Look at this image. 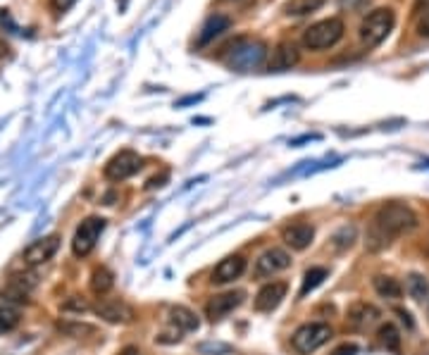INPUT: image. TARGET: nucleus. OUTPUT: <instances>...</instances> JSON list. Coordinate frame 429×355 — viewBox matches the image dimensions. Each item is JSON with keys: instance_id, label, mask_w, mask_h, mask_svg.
Instances as JSON below:
<instances>
[{"instance_id": "obj_30", "label": "nucleus", "mask_w": 429, "mask_h": 355, "mask_svg": "<svg viewBox=\"0 0 429 355\" xmlns=\"http://www.w3.org/2000/svg\"><path fill=\"white\" fill-rule=\"evenodd\" d=\"M229 351H231V348L227 344H212V341L198 346V353H205V355H219V353H229Z\"/></svg>"}, {"instance_id": "obj_17", "label": "nucleus", "mask_w": 429, "mask_h": 355, "mask_svg": "<svg viewBox=\"0 0 429 355\" xmlns=\"http://www.w3.org/2000/svg\"><path fill=\"white\" fill-rule=\"evenodd\" d=\"M298 62V50L294 43H279L277 50L272 52L270 64L268 67L272 72H282V69H291Z\"/></svg>"}, {"instance_id": "obj_35", "label": "nucleus", "mask_w": 429, "mask_h": 355, "mask_svg": "<svg viewBox=\"0 0 429 355\" xmlns=\"http://www.w3.org/2000/svg\"><path fill=\"white\" fill-rule=\"evenodd\" d=\"M117 355H143V353L136 346H127V348H122V351L117 353Z\"/></svg>"}, {"instance_id": "obj_1", "label": "nucleus", "mask_w": 429, "mask_h": 355, "mask_svg": "<svg viewBox=\"0 0 429 355\" xmlns=\"http://www.w3.org/2000/svg\"><path fill=\"white\" fill-rule=\"evenodd\" d=\"M418 227V215L403 203H389V205L377 210V215L370 222L365 232V251L382 253L394 243V239L413 232Z\"/></svg>"}, {"instance_id": "obj_23", "label": "nucleus", "mask_w": 429, "mask_h": 355, "mask_svg": "<svg viewBox=\"0 0 429 355\" xmlns=\"http://www.w3.org/2000/svg\"><path fill=\"white\" fill-rule=\"evenodd\" d=\"M377 341H379L382 348H387V351H399L401 348V332L396 329V325L391 322H387V325L379 327V332H377Z\"/></svg>"}, {"instance_id": "obj_4", "label": "nucleus", "mask_w": 429, "mask_h": 355, "mask_svg": "<svg viewBox=\"0 0 429 355\" xmlns=\"http://www.w3.org/2000/svg\"><path fill=\"white\" fill-rule=\"evenodd\" d=\"M394 22H396V17H394V12L389 8L370 12V15L362 19V24H360V41L365 43L367 48L379 45L389 34H391Z\"/></svg>"}, {"instance_id": "obj_28", "label": "nucleus", "mask_w": 429, "mask_h": 355, "mask_svg": "<svg viewBox=\"0 0 429 355\" xmlns=\"http://www.w3.org/2000/svg\"><path fill=\"white\" fill-rule=\"evenodd\" d=\"M19 325L17 310H12L8 305H0V334H8Z\"/></svg>"}, {"instance_id": "obj_27", "label": "nucleus", "mask_w": 429, "mask_h": 355, "mask_svg": "<svg viewBox=\"0 0 429 355\" xmlns=\"http://www.w3.org/2000/svg\"><path fill=\"white\" fill-rule=\"evenodd\" d=\"M57 329L67 337H74V339H86V337H93L96 334V327L93 325H86V322H57Z\"/></svg>"}, {"instance_id": "obj_10", "label": "nucleus", "mask_w": 429, "mask_h": 355, "mask_svg": "<svg viewBox=\"0 0 429 355\" xmlns=\"http://www.w3.org/2000/svg\"><path fill=\"white\" fill-rule=\"evenodd\" d=\"M57 248H60V236H57V234H50V236H43V239H36L27 248V251H24V262H27L29 267L43 265V262H48L57 253Z\"/></svg>"}, {"instance_id": "obj_6", "label": "nucleus", "mask_w": 429, "mask_h": 355, "mask_svg": "<svg viewBox=\"0 0 429 355\" xmlns=\"http://www.w3.org/2000/svg\"><path fill=\"white\" fill-rule=\"evenodd\" d=\"M103 229H105V220H103V217H86L74 232L72 253H74L76 258H86V255L96 248V243H98Z\"/></svg>"}, {"instance_id": "obj_34", "label": "nucleus", "mask_w": 429, "mask_h": 355, "mask_svg": "<svg viewBox=\"0 0 429 355\" xmlns=\"http://www.w3.org/2000/svg\"><path fill=\"white\" fill-rule=\"evenodd\" d=\"M355 353H358V346L355 344H343V346L336 348V351L331 353V355H355Z\"/></svg>"}, {"instance_id": "obj_39", "label": "nucleus", "mask_w": 429, "mask_h": 355, "mask_svg": "<svg viewBox=\"0 0 429 355\" xmlns=\"http://www.w3.org/2000/svg\"><path fill=\"white\" fill-rule=\"evenodd\" d=\"M200 98H203V96H188V98H184V101H179L177 105L181 108V105H186V103H196V101H200Z\"/></svg>"}, {"instance_id": "obj_33", "label": "nucleus", "mask_w": 429, "mask_h": 355, "mask_svg": "<svg viewBox=\"0 0 429 355\" xmlns=\"http://www.w3.org/2000/svg\"><path fill=\"white\" fill-rule=\"evenodd\" d=\"M167 179H170V174L162 172L160 176H153V179L146 184V188H160V186H165V181H167Z\"/></svg>"}, {"instance_id": "obj_5", "label": "nucleus", "mask_w": 429, "mask_h": 355, "mask_svg": "<svg viewBox=\"0 0 429 355\" xmlns=\"http://www.w3.org/2000/svg\"><path fill=\"white\" fill-rule=\"evenodd\" d=\"M343 36V22L336 17H329V19H322L310 26L303 36V43L308 45L310 50H322V48H331L341 41Z\"/></svg>"}, {"instance_id": "obj_2", "label": "nucleus", "mask_w": 429, "mask_h": 355, "mask_svg": "<svg viewBox=\"0 0 429 355\" xmlns=\"http://www.w3.org/2000/svg\"><path fill=\"white\" fill-rule=\"evenodd\" d=\"M265 55H268V48H265L263 41H253V38H239L236 43L229 45V52H227V62L229 67L239 72H251L263 64Z\"/></svg>"}, {"instance_id": "obj_15", "label": "nucleus", "mask_w": 429, "mask_h": 355, "mask_svg": "<svg viewBox=\"0 0 429 355\" xmlns=\"http://www.w3.org/2000/svg\"><path fill=\"white\" fill-rule=\"evenodd\" d=\"M246 272V258L244 255H229V258L219 260V265L212 269L210 281L212 284H229V281L239 279Z\"/></svg>"}, {"instance_id": "obj_21", "label": "nucleus", "mask_w": 429, "mask_h": 355, "mask_svg": "<svg viewBox=\"0 0 429 355\" xmlns=\"http://www.w3.org/2000/svg\"><path fill=\"white\" fill-rule=\"evenodd\" d=\"M115 286V274L108 267H96L91 274V291L96 295H108Z\"/></svg>"}, {"instance_id": "obj_7", "label": "nucleus", "mask_w": 429, "mask_h": 355, "mask_svg": "<svg viewBox=\"0 0 429 355\" xmlns=\"http://www.w3.org/2000/svg\"><path fill=\"white\" fill-rule=\"evenodd\" d=\"M36 286H38L36 272H17L5 281L0 295H3L5 303H29V295Z\"/></svg>"}, {"instance_id": "obj_32", "label": "nucleus", "mask_w": 429, "mask_h": 355, "mask_svg": "<svg viewBox=\"0 0 429 355\" xmlns=\"http://www.w3.org/2000/svg\"><path fill=\"white\" fill-rule=\"evenodd\" d=\"M76 0H50V5H53V10L60 15V12H67L72 5H74Z\"/></svg>"}, {"instance_id": "obj_26", "label": "nucleus", "mask_w": 429, "mask_h": 355, "mask_svg": "<svg viewBox=\"0 0 429 355\" xmlns=\"http://www.w3.org/2000/svg\"><path fill=\"white\" fill-rule=\"evenodd\" d=\"M322 3L324 0H289L284 10L289 17H305V15H310V12L320 10Z\"/></svg>"}, {"instance_id": "obj_9", "label": "nucleus", "mask_w": 429, "mask_h": 355, "mask_svg": "<svg viewBox=\"0 0 429 355\" xmlns=\"http://www.w3.org/2000/svg\"><path fill=\"white\" fill-rule=\"evenodd\" d=\"M141 169V157L134 150H120L105 165V176L110 181H125Z\"/></svg>"}, {"instance_id": "obj_22", "label": "nucleus", "mask_w": 429, "mask_h": 355, "mask_svg": "<svg viewBox=\"0 0 429 355\" xmlns=\"http://www.w3.org/2000/svg\"><path fill=\"white\" fill-rule=\"evenodd\" d=\"M406 293L411 295L413 300H418V303H422L425 298H429V281H427V277H422V274H418V272L408 274Z\"/></svg>"}, {"instance_id": "obj_38", "label": "nucleus", "mask_w": 429, "mask_h": 355, "mask_svg": "<svg viewBox=\"0 0 429 355\" xmlns=\"http://www.w3.org/2000/svg\"><path fill=\"white\" fill-rule=\"evenodd\" d=\"M0 57H10V45L0 38Z\"/></svg>"}, {"instance_id": "obj_11", "label": "nucleus", "mask_w": 429, "mask_h": 355, "mask_svg": "<svg viewBox=\"0 0 429 355\" xmlns=\"http://www.w3.org/2000/svg\"><path fill=\"white\" fill-rule=\"evenodd\" d=\"M286 291H289L286 281H270V284H265L256 293V303L253 305H256L258 312H272L282 305V300L286 298Z\"/></svg>"}, {"instance_id": "obj_14", "label": "nucleus", "mask_w": 429, "mask_h": 355, "mask_svg": "<svg viewBox=\"0 0 429 355\" xmlns=\"http://www.w3.org/2000/svg\"><path fill=\"white\" fill-rule=\"evenodd\" d=\"M379 317H382L379 308H374L372 303H355L350 305V310L346 315V325L355 332H365L367 327L377 325Z\"/></svg>"}, {"instance_id": "obj_16", "label": "nucleus", "mask_w": 429, "mask_h": 355, "mask_svg": "<svg viewBox=\"0 0 429 355\" xmlns=\"http://www.w3.org/2000/svg\"><path fill=\"white\" fill-rule=\"evenodd\" d=\"M93 312L105 322H110V325H125L134 315L132 308H129L125 300H115V298H101V303L93 308Z\"/></svg>"}, {"instance_id": "obj_36", "label": "nucleus", "mask_w": 429, "mask_h": 355, "mask_svg": "<svg viewBox=\"0 0 429 355\" xmlns=\"http://www.w3.org/2000/svg\"><path fill=\"white\" fill-rule=\"evenodd\" d=\"M399 315H401V320H403V325H406L408 327V329H413V320H411V315H408L406 310H399Z\"/></svg>"}, {"instance_id": "obj_18", "label": "nucleus", "mask_w": 429, "mask_h": 355, "mask_svg": "<svg viewBox=\"0 0 429 355\" xmlns=\"http://www.w3.org/2000/svg\"><path fill=\"white\" fill-rule=\"evenodd\" d=\"M229 24H231V19H229V17H224V15H210V17L205 19V24L200 26L198 45H205V43L214 41V38L222 34V31L229 29Z\"/></svg>"}, {"instance_id": "obj_37", "label": "nucleus", "mask_w": 429, "mask_h": 355, "mask_svg": "<svg viewBox=\"0 0 429 355\" xmlns=\"http://www.w3.org/2000/svg\"><path fill=\"white\" fill-rule=\"evenodd\" d=\"M360 3H367V0H341V5H343V8H350V10H355Z\"/></svg>"}, {"instance_id": "obj_19", "label": "nucleus", "mask_w": 429, "mask_h": 355, "mask_svg": "<svg viewBox=\"0 0 429 355\" xmlns=\"http://www.w3.org/2000/svg\"><path fill=\"white\" fill-rule=\"evenodd\" d=\"M170 325L177 332H196L200 327V320H198V315L193 310H188V308L174 305L170 310Z\"/></svg>"}, {"instance_id": "obj_13", "label": "nucleus", "mask_w": 429, "mask_h": 355, "mask_svg": "<svg viewBox=\"0 0 429 355\" xmlns=\"http://www.w3.org/2000/svg\"><path fill=\"white\" fill-rule=\"evenodd\" d=\"M313 239H315V229L305 225V222H291V225H286L282 229V241L291 251H305V248L313 243Z\"/></svg>"}, {"instance_id": "obj_25", "label": "nucleus", "mask_w": 429, "mask_h": 355, "mask_svg": "<svg viewBox=\"0 0 429 355\" xmlns=\"http://www.w3.org/2000/svg\"><path fill=\"white\" fill-rule=\"evenodd\" d=\"M327 274H329V269L327 267H310L308 272L303 274V286H301V298H305L310 291H315L317 286L322 284L324 279H327Z\"/></svg>"}, {"instance_id": "obj_3", "label": "nucleus", "mask_w": 429, "mask_h": 355, "mask_svg": "<svg viewBox=\"0 0 429 355\" xmlns=\"http://www.w3.org/2000/svg\"><path fill=\"white\" fill-rule=\"evenodd\" d=\"M331 339V327L324 325V322H308V325L298 327L291 337V348L298 355H310L315 353L317 348H322Z\"/></svg>"}, {"instance_id": "obj_20", "label": "nucleus", "mask_w": 429, "mask_h": 355, "mask_svg": "<svg viewBox=\"0 0 429 355\" xmlns=\"http://www.w3.org/2000/svg\"><path fill=\"white\" fill-rule=\"evenodd\" d=\"M372 286H374V291L379 293L382 298H387V300H399L401 295H403L401 281L394 279V277H384V274L374 277V279H372Z\"/></svg>"}, {"instance_id": "obj_8", "label": "nucleus", "mask_w": 429, "mask_h": 355, "mask_svg": "<svg viewBox=\"0 0 429 355\" xmlns=\"http://www.w3.org/2000/svg\"><path fill=\"white\" fill-rule=\"evenodd\" d=\"M291 267V255L282 251V248H270L256 260V267H253V274L256 279H268L275 277V274L284 272V269Z\"/></svg>"}, {"instance_id": "obj_12", "label": "nucleus", "mask_w": 429, "mask_h": 355, "mask_svg": "<svg viewBox=\"0 0 429 355\" xmlns=\"http://www.w3.org/2000/svg\"><path fill=\"white\" fill-rule=\"evenodd\" d=\"M244 303V293L241 291H227V293H219V295H212L205 305V315L214 320H222L227 317L231 310H236L239 305Z\"/></svg>"}, {"instance_id": "obj_29", "label": "nucleus", "mask_w": 429, "mask_h": 355, "mask_svg": "<svg viewBox=\"0 0 429 355\" xmlns=\"http://www.w3.org/2000/svg\"><path fill=\"white\" fill-rule=\"evenodd\" d=\"M62 310L64 312H86L88 310V303L81 298V295H69V298L62 303Z\"/></svg>"}, {"instance_id": "obj_31", "label": "nucleus", "mask_w": 429, "mask_h": 355, "mask_svg": "<svg viewBox=\"0 0 429 355\" xmlns=\"http://www.w3.org/2000/svg\"><path fill=\"white\" fill-rule=\"evenodd\" d=\"M418 34L429 38V10L422 12V17L418 19Z\"/></svg>"}, {"instance_id": "obj_24", "label": "nucleus", "mask_w": 429, "mask_h": 355, "mask_svg": "<svg viewBox=\"0 0 429 355\" xmlns=\"http://www.w3.org/2000/svg\"><path fill=\"white\" fill-rule=\"evenodd\" d=\"M355 239H358V229L353 225H343L339 232L331 236V248H334L336 253H343L353 246Z\"/></svg>"}]
</instances>
